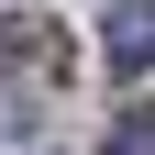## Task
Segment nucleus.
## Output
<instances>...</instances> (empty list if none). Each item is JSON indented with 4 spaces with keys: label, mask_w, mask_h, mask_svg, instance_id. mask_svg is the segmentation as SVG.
<instances>
[{
    "label": "nucleus",
    "mask_w": 155,
    "mask_h": 155,
    "mask_svg": "<svg viewBox=\"0 0 155 155\" xmlns=\"http://www.w3.org/2000/svg\"><path fill=\"white\" fill-rule=\"evenodd\" d=\"M0 67L55 78V67H67V33H55V22H22V11H0Z\"/></svg>",
    "instance_id": "1"
},
{
    "label": "nucleus",
    "mask_w": 155,
    "mask_h": 155,
    "mask_svg": "<svg viewBox=\"0 0 155 155\" xmlns=\"http://www.w3.org/2000/svg\"><path fill=\"white\" fill-rule=\"evenodd\" d=\"M111 67H122V78L155 67V11H122V22H111Z\"/></svg>",
    "instance_id": "2"
},
{
    "label": "nucleus",
    "mask_w": 155,
    "mask_h": 155,
    "mask_svg": "<svg viewBox=\"0 0 155 155\" xmlns=\"http://www.w3.org/2000/svg\"><path fill=\"white\" fill-rule=\"evenodd\" d=\"M111 155H155V100H144V111L122 122V144H111Z\"/></svg>",
    "instance_id": "3"
}]
</instances>
